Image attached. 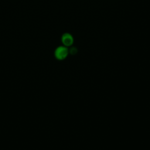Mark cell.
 I'll use <instances>...</instances> for the list:
<instances>
[{
	"label": "cell",
	"instance_id": "6da1fadb",
	"mask_svg": "<svg viewBox=\"0 0 150 150\" xmlns=\"http://www.w3.org/2000/svg\"><path fill=\"white\" fill-rule=\"evenodd\" d=\"M69 54V50L64 46H60L57 47L54 51L55 57L59 60H62L66 59Z\"/></svg>",
	"mask_w": 150,
	"mask_h": 150
},
{
	"label": "cell",
	"instance_id": "7a4b0ae2",
	"mask_svg": "<svg viewBox=\"0 0 150 150\" xmlns=\"http://www.w3.org/2000/svg\"><path fill=\"white\" fill-rule=\"evenodd\" d=\"M61 40H62V43L66 47L71 46L74 42V39L73 36L69 33H64L62 36Z\"/></svg>",
	"mask_w": 150,
	"mask_h": 150
}]
</instances>
